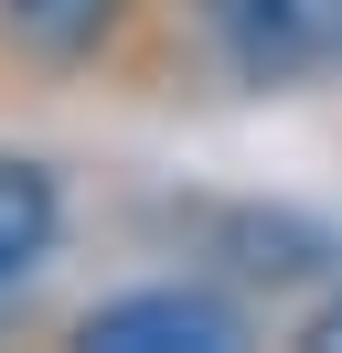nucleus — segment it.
<instances>
[{
    "instance_id": "1",
    "label": "nucleus",
    "mask_w": 342,
    "mask_h": 353,
    "mask_svg": "<svg viewBox=\"0 0 342 353\" xmlns=\"http://www.w3.org/2000/svg\"><path fill=\"white\" fill-rule=\"evenodd\" d=\"M161 54L235 97L342 86V0H161Z\"/></svg>"
},
{
    "instance_id": "2",
    "label": "nucleus",
    "mask_w": 342,
    "mask_h": 353,
    "mask_svg": "<svg viewBox=\"0 0 342 353\" xmlns=\"http://www.w3.org/2000/svg\"><path fill=\"white\" fill-rule=\"evenodd\" d=\"M64 343H86V353H235V343H256V300L192 268V279H150V289L86 300L64 321Z\"/></svg>"
},
{
    "instance_id": "3",
    "label": "nucleus",
    "mask_w": 342,
    "mask_h": 353,
    "mask_svg": "<svg viewBox=\"0 0 342 353\" xmlns=\"http://www.w3.org/2000/svg\"><path fill=\"white\" fill-rule=\"evenodd\" d=\"M161 43V0H0V65L32 86L118 75Z\"/></svg>"
},
{
    "instance_id": "4",
    "label": "nucleus",
    "mask_w": 342,
    "mask_h": 353,
    "mask_svg": "<svg viewBox=\"0 0 342 353\" xmlns=\"http://www.w3.org/2000/svg\"><path fill=\"white\" fill-rule=\"evenodd\" d=\"M54 246H64V172L32 150H0V289L54 268Z\"/></svg>"
},
{
    "instance_id": "5",
    "label": "nucleus",
    "mask_w": 342,
    "mask_h": 353,
    "mask_svg": "<svg viewBox=\"0 0 342 353\" xmlns=\"http://www.w3.org/2000/svg\"><path fill=\"white\" fill-rule=\"evenodd\" d=\"M289 343H342V279H332V289H321V300L289 321Z\"/></svg>"
}]
</instances>
